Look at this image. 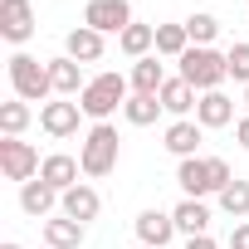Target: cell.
<instances>
[{"mask_svg":"<svg viewBox=\"0 0 249 249\" xmlns=\"http://www.w3.org/2000/svg\"><path fill=\"white\" fill-rule=\"evenodd\" d=\"M132 98V78H122V73H93L88 78V88L78 93V107H83V117H93V122H107L122 103Z\"/></svg>","mask_w":249,"mask_h":249,"instance_id":"6da1fadb","label":"cell"},{"mask_svg":"<svg viewBox=\"0 0 249 249\" xmlns=\"http://www.w3.org/2000/svg\"><path fill=\"white\" fill-rule=\"evenodd\" d=\"M117 157H122V142H117V127L112 122H93L83 132V147H78V166L83 176H112L117 171Z\"/></svg>","mask_w":249,"mask_h":249,"instance_id":"7a4b0ae2","label":"cell"},{"mask_svg":"<svg viewBox=\"0 0 249 249\" xmlns=\"http://www.w3.org/2000/svg\"><path fill=\"white\" fill-rule=\"evenodd\" d=\"M10 88H15V98H25V103H49L54 98V78H49V64H39L35 54H25V49H15L10 54Z\"/></svg>","mask_w":249,"mask_h":249,"instance_id":"3957f363","label":"cell"},{"mask_svg":"<svg viewBox=\"0 0 249 249\" xmlns=\"http://www.w3.org/2000/svg\"><path fill=\"white\" fill-rule=\"evenodd\" d=\"M176 64H181V78H186L196 93H215V88L230 78V69H225V54H220V49H200V44H191Z\"/></svg>","mask_w":249,"mask_h":249,"instance_id":"277c9868","label":"cell"},{"mask_svg":"<svg viewBox=\"0 0 249 249\" xmlns=\"http://www.w3.org/2000/svg\"><path fill=\"white\" fill-rule=\"evenodd\" d=\"M39 152L25 142V137H0V171H5V181H35L39 176Z\"/></svg>","mask_w":249,"mask_h":249,"instance_id":"5b68a950","label":"cell"},{"mask_svg":"<svg viewBox=\"0 0 249 249\" xmlns=\"http://www.w3.org/2000/svg\"><path fill=\"white\" fill-rule=\"evenodd\" d=\"M35 30H39V20H35V5L30 0H0V39L5 44H30L35 39Z\"/></svg>","mask_w":249,"mask_h":249,"instance_id":"8992f818","label":"cell"},{"mask_svg":"<svg viewBox=\"0 0 249 249\" xmlns=\"http://www.w3.org/2000/svg\"><path fill=\"white\" fill-rule=\"evenodd\" d=\"M176 186H181V196H191V200L220 196V181H215L210 157H186V161H176Z\"/></svg>","mask_w":249,"mask_h":249,"instance_id":"52a82bcc","label":"cell"},{"mask_svg":"<svg viewBox=\"0 0 249 249\" xmlns=\"http://www.w3.org/2000/svg\"><path fill=\"white\" fill-rule=\"evenodd\" d=\"M83 25L98 35H122L132 25V5L127 0H88L83 5Z\"/></svg>","mask_w":249,"mask_h":249,"instance_id":"ba28073f","label":"cell"},{"mask_svg":"<svg viewBox=\"0 0 249 249\" xmlns=\"http://www.w3.org/2000/svg\"><path fill=\"white\" fill-rule=\"evenodd\" d=\"M78 122H83V107H78V98L69 103V98H49L44 107H39V127L49 132V137H73L78 132Z\"/></svg>","mask_w":249,"mask_h":249,"instance_id":"9c48e42d","label":"cell"},{"mask_svg":"<svg viewBox=\"0 0 249 249\" xmlns=\"http://www.w3.org/2000/svg\"><path fill=\"white\" fill-rule=\"evenodd\" d=\"M200 132H205V127H200L196 117H176L171 127L161 132V147H166L176 161H186V157H200Z\"/></svg>","mask_w":249,"mask_h":249,"instance_id":"30bf717a","label":"cell"},{"mask_svg":"<svg viewBox=\"0 0 249 249\" xmlns=\"http://www.w3.org/2000/svg\"><path fill=\"white\" fill-rule=\"evenodd\" d=\"M103 49H107V35H98V30H88V25H73V30L64 35V54H69L73 64H98Z\"/></svg>","mask_w":249,"mask_h":249,"instance_id":"8fae6325","label":"cell"},{"mask_svg":"<svg viewBox=\"0 0 249 249\" xmlns=\"http://www.w3.org/2000/svg\"><path fill=\"white\" fill-rule=\"evenodd\" d=\"M78 176H83V166H78V157H69V152H49V157H44V166H39V181H49L59 196H64V191H73V186H78Z\"/></svg>","mask_w":249,"mask_h":249,"instance_id":"7c38bea8","label":"cell"},{"mask_svg":"<svg viewBox=\"0 0 249 249\" xmlns=\"http://www.w3.org/2000/svg\"><path fill=\"white\" fill-rule=\"evenodd\" d=\"M98 210H103V196H98L88 181H78V186L64 191V200H59V215H69V220H78V225L98 220Z\"/></svg>","mask_w":249,"mask_h":249,"instance_id":"4fadbf2b","label":"cell"},{"mask_svg":"<svg viewBox=\"0 0 249 249\" xmlns=\"http://www.w3.org/2000/svg\"><path fill=\"white\" fill-rule=\"evenodd\" d=\"M137 239H142L147 249H166V244L176 239L171 210H142V215H137Z\"/></svg>","mask_w":249,"mask_h":249,"instance_id":"5bb4252c","label":"cell"},{"mask_svg":"<svg viewBox=\"0 0 249 249\" xmlns=\"http://www.w3.org/2000/svg\"><path fill=\"white\" fill-rule=\"evenodd\" d=\"M196 122L210 132V127H230L234 122V98L225 93V88H215V93H200V103H196Z\"/></svg>","mask_w":249,"mask_h":249,"instance_id":"9a60e30c","label":"cell"},{"mask_svg":"<svg viewBox=\"0 0 249 249\" xmlns=\"http://www.w3.org/2000/svg\"><path fill=\"white\" fill-rule=\"evenodd\" d=\"M49 64V78H54V98H78L83 88H88V78H83V64H73L69 54H59V59H44Z\"/></svg>","mask_w":249,"mask_h":249,"instance_id":"2e32d148","label":"cell"},{"mask_svg":"<svg viewBox=\"0 0 249 249\" xmlns=\"http://www.w3.org/2000/svg\"><path fill=\"white\" fill-rule=\"evenodd\" d=\"M59 200H64V196H59V191H54L49 181H39V176L20 186V210H25V215H35V220H49Z\"/></svg>","mask_w":249,"mask_h":249,"instance_id":"e0dca14e","label":"cell"},{"mask_svg":"<svg viewBox=\"0 0 249 249\" xmlns=\"http://www.w3.org/2000/svg\"><path fill=\"white\" fill-rule=\"evenodd\" d=\"M171 220H176V234H186V239L210 234V205H205V200L181 196V200H176V210H171Z\"/></svg>","mask_w":249,"mask_h":249,"instance_id":"ac0fdd59","label":"cell"},{"mask_svg":"<svg viewBox=\"0 0 249 249\" xmlns=\"http://www.w3.org/2000/svg\"><path fill=\"white\" fill-rule=\"evenodd\" d=\"M157 98H161V107H166L171 117H196V103H200V93H196L181 73H176V78H166V88H161Z\"/></svg>","mask_w":249,"mask_h":249,"instance_id":"d6986e66","label":"cell"},{"mask_svg":"<svg viewBox=\"0 0 249 249\" xmlns=\"http://www.w3.org/2000/svg\"><path fill=\"white\" fill-rule=\"evenodd\" d=\"M117 49L127 54L132 64H137V59H147V54H157V25H137V20H132L127 30L117 35Z\"/></svg>","mask_w":249,"mask_h":249,"instance_id":"ffe728a7","label":"cell"},{"mask_svg":"<svg viewBox=\"0 0 249 249\" xmlns=\"http://www.w3.org/2000/svg\"><path fill=\"white\" fill-rule=\"evenodd\" d=\"M83 230H88V225H78V220H69V215H49V220H44V244H49V249H78V244H83Z\"/></svg>","mask_w":249,"mask_h":249,"instance_id":"44dd1931","label":"cell"},{"mask_svg":"<svg viewBox=\"0 0 249 249\" xmlns=\"http://www.w3.org/2000/svg\"><path fill=\"white\" fill-rule=\"evenodd\" d=\"M166 69H161V59L157 54H147V59H137L132 64V93H161L166 88Z\"/></svg>","mask_w":249,"mask_h":249,"instance_id":"7402d4cb","label":"cell"},{"mask_svg":"<svg viewBox=\"0 0 249 249\" xmlns=\"http://www.w3.org/2000/svg\"><path fill=\"white\" fill-rule=\"evenodd\" d=\"M161 112H166V107H161V98H157V93H132L127 103H122V117H127L132 127H152Z\"/></svg>","mask_w":249,"mask_h":249,"instance_id":"603a6c76","label":"cell"},{"mask_svg":"<svg viewBox=\"0 0 249 249\" xmlns=\"http://www.w3.org/2000/svg\"><path fill=\"white\" fill-rule=\"evenodd\" d=\"M35 122V107L25 98H10V103H0V137H25V127Z\"/></svg>","mask_w":249,"mask_h":249,"instance_id":"cb8c5ba5","label":"cell"},{"mask_svg":"<svg viewBox=\"0 0 249 249\" xmlns=\"http://www.w3.org/2000/svg\"><path fill=\"white\" fill-rule=\"evenodd\" d=\"M181 25H186L191 44H200V49H210V44H215V35H220V20H215L210 10H196V15H186Z\"/></svg>","mask_w":249,"mask_h":249,"instance_id":"d4e9b609","label":"cell"},{"mask_svg":"<svg viewBox=\"0 0 249 249\" xmlns=\"http://www.w3.org/2000/svg\"><path fill=\"white\" fill-rule=\"evenodd\" d=\"M186 49H191L186 25H157V54H161V59H181Z\"/></svg>","mask_w":249,"mask_h":249,"instance_id":"484cf974","label":"cell"},{"mask_svg":"<svg viewBox=\"0 0 249 249\" xmlns=\"http://www.w3.org/2000/svg\"><path fill=\"white\" fill-rule=\"evenodd\" d=\"M215 200H220V210H225L230 220H244V215H249V181H239V176H234Z\"/></svg>","mask_w":249,"mask_h":249,"instance_id":"4316f807","label":"cell"},{"mask_svg":"<svg viewBox=\"0 0 249 249\" xmlns=\"http://www.w3.org/2000/svg\"><path fill=\"white\" fill-rule=\"evenodd\" d=\"M225 69H230V78H234L239 88H249V44H244V39L225 49Z\"/></svg>","mask_w":249,"mask_h":249,"instance_id":"83f0119b","label":"cell"},{"mask_svg":"<svg viewBox=\"0 0 249 249\" xmlns=\"http://www.w3.org/2000/svg\"><path fill=\"white\" fill-rule=\"evenodd\" d=\"M230 249H249V220H234V230H230Z\"/></svg>","mask_w":249,"mask_h":249,"instance_id":"f1b7e54d","label":"cell"},{"mask_svg":"<svg viewBox=\"0 0 249 249\" xmlns=\"http://www.w3.org/2000/svg\"><path fill=\"white\" fill-rule=\"evenodd\" d=\"M234 142H239V147H244V152H249V112H244V117H239V122H234Z\"/></svg>","mask_w":249,"mask_h":249,"instance_id":"f546056e","label":"cell"},{"mask_svg":"<svg viewBox=\"0 0 249 249\" xmlns=\"http://www.w3.org/2000/svg\"><path fill=\"white\" fill-rule=\"evenodd\" d=\"M186 249H220L210 234H196V239H186Z\"/></svg>","mask_w":249,"mask_h":249,"instance_id":"4dcf8cb0","label":"cell"},{"mask_svg":"<svg viewBox=\"0 0 249 249\" xmlns=\"http://www.w3.org/2000/svg\"><path fill=\"white\" fill-rule=\"evenodd\" d=\"M0 249H25V244H15V239H5V244H0Z\"/></svg>","mask_w":249,"mask_h":249,"instance_id":"1f68e13d","label":"cell"},{"mask_svg":"<svg viewBox=\"0 0 249 249\" xmlns=\"http://www.w3.org/2000/svg\"><path fill=\"white\" fill-rule=\"evenodd\" d=\"M244 103H249V88H244Z\"/></svg>","mask_w":249,"mask_h":249,"instance_id":"d6a6232c","label":"cell"},{"mask_svg":"<svg viewBox=\"0 0 249 249\" xmlns=\"http://www.w3.org/2000/svg\"><path fill=\"white\" fill-rule=\"evenodd\" d=\"M137 249H147V244H137Z\"/></svg>","mask_w":249,"mask_h":249,"instance_id":"836d02e7","label":"cell"}]
</instances>
